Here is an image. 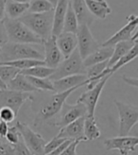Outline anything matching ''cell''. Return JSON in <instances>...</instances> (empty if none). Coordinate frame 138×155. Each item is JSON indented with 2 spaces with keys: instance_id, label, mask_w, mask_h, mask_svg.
<instances>
[{
  "instance_id": "cell-28",
  "label": "cell",
  "mask_w": 138,
  "mask_h": 155,
  "mask_svg": "<svg viewBox=\"0 0 138 155\" xmlns=\"http://www.w3.org/2000/svg\"><path fill=\"white\" fill-rule=\"evenodd\" d=\"M0 64H7L14 66L20 70H24L30 67H33L36 65H45L44 60H36V59H21V60H15L10 61H2Z\"/></svg>"
},
{
  "instance_id": "cell-48",
  "label": "cell",
  "mask_w": 138,
  "mask_h": 155,
  "mask_svg": "<svg viewBox=\"0 0 138 155\" xmlns=\"http://www.w3.org/2000/svg\"><path fill=\"white\" fill-rule=\"evenodd\" d=\"M0 50H1V45H0Z\"/></svg>"
},
{
  "instance_id": "cell-24",
  "label": "cell",
  "mask_w": 138,
  "mask_h": 155,
  "mask_svg": "<svg viewBox=\"0 0 138 155\" xmlns=\"http://www.w3.org/2000/svg\"><path fill=\"white\" fill-rule=\"evenodd\" d=\"M134 41L128 40V41H122L117 43V45H113V52L112 57L108 61V69L111 68L113 64H116L117 61L123 57L125 54L132 48L133 45Z\"/></svg>"
},
{
  "instance_id": "cell-19",
  "label": "cell",
  "mask_w": 138,
  "mask_h": 155,
  "mask_svg": "<svg viewBox=\"0 0 138 155\" xmlns=\"http://www.w3.org/2000/svg\"><path fill=\"white\" fill-rule=\"evenodd\" d=\"M69 0H58V3L54 8V17H53L52 35L58 36L63 32L64 21Z\"/></svg>"
},
{
  "instance_id": "cell-9",
  "label": "cell",
  "mask_w": 138,
  "mask_h": 155,
  "mask_svg": "<svg viewBox=\"0 0 138 155\" xmlns=\"http://www.w3.org/2000/svg\"><path fill=\"white\" fill-rule=\"evenodd\" d=\"M76 34L78 38V50L82 60L91 55L101 46V45L94 38L87 25H79Z\"/></svg>"
},
{
  "instance_id": "cell-15",
  "label": "cell",
  "mask_w": 138,
  "mask_h": 155,
  "mask_svg": "<svg viewBox=\"0 0 138 155\" xmlns=\"http://www.w3.org/2000/svg\"><path fill=\"white\" fill-rule=\"evenodd\" d=\"M84 119H85V116H82V117H80L72 123L68 124L65 127L61 128L57 135L66 139V140H78L80 142L87 141L85 135H84Z\"/></svg>"
},
{
  "instance_id": "cell-26",
  "label": "cell",
  "mask_w": 138,
  "mask_h": 155,
  "mask_svg": "<svg viewBox=\"0 0 138 155\" xmlns=\"http://www.w3.org/2000/svg\"><path fill=\"white\" fill-rule=\"evenodd\" d=\"M79 28V22L78 18L76 16V13L73 10L71 0L68 1L67 9L65 12V17L64 21V28H63V32H73L77 33V30Z\"/></svg>"
},
{
  "instance_id": "cell-39",
  "label": "cell",
  "mask_w": 138,
  "mask_h": 155,
  "mask_svg": "<svg viewBox=\"0 0 138 155\" xmlns=\"http://www.w3.org/2000/svg\"><path fill=\"white\" fill-rule=\"evenodd\" d=\"M80 142L78 141V140H76V141H72L70 144H69L67 147H66V149L61 153L60 155H78L77 154V147H78V145L80 144Z\"/></svg>"
},
{
  "instance_id": "cell-1",
  "label": "cell",
  "mask_w": 138,
  "mask_h": 155,
  "mask_svg": "<svg viewBox=\"0 0 138 155\" xmlns=\"http://www.w3.org/2000/svg\"><path fill=\"white\" fill-rule=\"evenodd\" d=\"M77 89H79V87H74L64 92L55 93V94L49 98L48 101L47 103H44L41 107L39 112L37 113L34 118V123H33L34 127L39 128L44 123L48 122L51 119L54 118L61 112V110H62V108L64 104L65 103L67 97Z\"/></svg>"
},
{
  "instance_id": "cell-5",
  "label": "cell",
  "mask_w": 138,
  "mask_h": 155,
  "mask_svg": "<svg viewBox=\"0 0 138 155\" xmlns=\"http://www.w3.org/2000/svg\"><path fill=\"white\" fill-rule=\"evenodd\" d=\"M77 74H86V67L83 64V60L78 48L70 56L62 61V63L55 68L54 73L49 77V79L51 81H56L67 76Z\"/></svg>"
},
{
  "instance_id": "cell-38",
  "label": "cell",
  "mask_w": 138,
  "mask_h": 155,
  "mask_svg": "<svg viewBox=\"0 0 138 155\" xmlns=\"http://www.w3.org/2000/svg\"><path fill=\"white\" fill-rule=\"evenodd\" d=\"M9 42V36H8L7 28L3 20H0V45H3Z\"/></svg>"
},
{
  "instance_id": "cell-12",
  "label": "cell",
  "mask_w": 138,
  "mask_h": 155,
  "mask_svg": "<svg viewBox=\"0 0 138 155\" xmlns=\"http://www.w3.org/2000/svg\"><path fill=\"white\" fill-rule=\"evenodd\" d=\"M61 111H62V114L53 124V126L58 127L60 129L65 127L68 124L87 114L85 105L80 102H77L73 105H69L65 102Z\"/></svg>"
},
{
  "instance_id": "cell-17",
  "label": "cell",
  "mask_w": 138,
  "mask_h": 155,
  "mask_svg": "<svg viewBox=\"0 0 138 155\" xmlns=\"http://www.w3.org/2000/svg\"><path fill=\"white\" fill-rule=\"evenodd\" d=\"M56 43L64 59L70 56L78 48V38L73 32H62L56 37Z\"/></svg>"
},
{
  "instance_id": "cell-20",
  "label": "cell",
  "mask_w": 138,
  "mask_h": 155,
  "mask_svg": "<svg viewBox=\"0 0 138 155\" xmlns=\"http://www.w3.org/2000/svg\"><path fill=\"white\" fill-rule=\"evenodd\" d=\"M113 52V46H100L94 53L83 60V64L85 67H89L93 64L109 61Z\"/></svg>"
},
{
  "instance_id": "cell-8",
  "label": "cell",
  "mask_w": 138,
  "mask_h": 155,
  "mask_svg": "<svg viewBox=\"0 0 138 155\" xmlns=\"http://www.w3.org/2000/svg\"><path fill=\"white\" fill-rule=\"evenodd\" d=\"M28 100H33L31 93L19 92L11 89H2L0 91V108L9 107L18 115L21 107Z\"/></svg>"
},
{
  "instance_id": "cell-29",
  "label": "cell",
  "mask_w": 138,
  "mask_h": 155,
  "mask_svg": "<svg viewBox=\"0 0 138 155\" xmlns=\"http://www.w3.org/2000/svg\"><path fill=\"white\" fill-rule=\"evenodd\" d=\"M55 68H51L47 65H36L28 69L21 70V73L25 76H31L35 78H49L54 73Z\"/></svg>"
},
{
  "instance_id": "cell-37",
  "label": "cell",
  "mask_w": 138,
  "mask_h": 155,
  "mask_svg": "<svg viewBox=\"0 0 138 155\" xmlns=\"http://www.w3.org/2000/svg\"><path fill=\"white\" fill-rule=\"evenodd\" d=\"M0 155H14L13 146L10 143L0 142Z\"/></svg>"
},
{
  "instance_id": "cell-41",
  "label": "cell",
  "mask_w": 138,
  "mask_h": 155,
  "mask_svg": "<svg viewBox=\"0 0 138 155\" xmlns=\"http://www.w3.org/2000/svg\"><path fill=\"white\" fill-rule=\"evenodd\" d=\"M122 80H123L127 84L131 85V86L138 88V79H137V78L128 77L126 75H123V76H122Z\"/></svg>"
},
{
  "instance_id": "cell-21",
  "label": "cell",
  "mask_w": 138,
  "mask_h": 155,
  "mask_svg": "<svg viewBox=\"0 0 138 155\" xmlns=\"http://www.w3.org/2000/svg\"><path fill=\"white\" fill-rule=\"evenodd\" d=\"M91 13L98 19H105L112 13V9L106 0H85Z\"/></svg>"
},
{
  "instance_id": "cell-35",
  "label": "cell",
  "mask_w": 138,
  "mask_h": 155,
  "mask_svg": "<svg viewBox=\"0 0 138 155\" xmlns=\"http://www.w3.org/2000/svg\"><path fill=\"white\" fill-rule=\"evenodd\" d=\"M12 146L14 149V155H34L26 146L22 137H20L18 143H16L15 145H12Z\"/></svg>"
},
{
  "instance_id": "cell-46",
  "label": "cell",
  "mask_w": 138,
  "mask_h": 155,
  "mask_svg": "<svg viewBox=\"0 0 138 155\" xmlns=\"http://www.w3.org/2000/svg\"><path fill=\"white\" fill-rule=\"evenodd\" d=\"M48 2H50L53 6H54V8L56 7V5H57V3H58V0H48Z\"/></svg>"
},
{
  "instance_id": "cell-11",
  "label": "cell",
  "mask_w": 138,
  "mask_h": 155,
  "mask_svg": "<svg viewBox=\"0 0 138 155\" xmlns=\"http://www.w3.org/2000/svg\"><path fill=\"white\" fill-rule=\"evenodd\" d=\"M103 143L107 150H118L121 155H129L135 151V148L138 146V136L118 135L107 138Z\"/></svg>"
},
{
  "instance_id": "cell-23",
  "label": "cell",
  "mask_w": 138,
  "mask_h": 155,
  "mask_svg": "<svg viewBox=\"0 0 138 155\" xmlns=\"http://www.w3.org/2000/svg\"><path fill=\"white\" fill-rule=\"evenodd\" d=\"M29 8V3H21L13 0H7L6 16L12 19H18L24 15Z\"/></svg>"
},
{
  "instance_id": "cell-14",
  "label": "cell",
  "mask_w": 138,
  "mask_h": 155,
  "mask_svg": "<svg viewBox=\"0 0 138 155\" xmlns=\"http://www.w3.org/2000/svg\"><path fill=\"white\" fill-rule=\"evenodd\" d=\"M43 45L44 46V61L45 65L51 68H56L64 59L57 45L56 36L51 35L47 40L44 41Z\"/></svg>"
},
{
  "instance_id": "cell-7",
  "label": "cell",
  "mask_w": 138,
  "mask_h": 155,
  "mask_svg": "<svg viewBox=\"0 0 138 155\" xmlns=\"http://www.w3.org/2000/svg\"><path fill=\"white\" fill-rule=\"evenodd\" d=\"M15 126L30 151L34 155H45L44 146L47 144V141L42 137L41 134L35 133L28 125L21 121H17Z\"/></svg>"
},
{
  "instance_id": "cell-44",
  "label": "cell",
  "mask_w": 138,
  "mask_h": 155,
  "mask_svg": "<svg viewBox=\"0 0 138 155\" xmlns=\"http://www.w3.org/2000/svg\"><path fill=\"white\" fill-rule=\"evenodd\" d=\"M136 39H138V27H137V29L135 30L134 34H133V37H132V40H133V41L136 40Z\"/></svg>"
},
{
  "instance_id": "cell-16",
  "label": "cell",
  "mask_w": 138,
  "mask_h": 155,
  "mask_svg": "<svg viewBox=\"0 0 138 155\" xmlns=\"http://www.w3.org/2000/svg\"><path fill=\"white\" fill-rule=\"evenodd\" d=\"M87 80L88 78L86 74H77L53 81V85H54L55 93H60L74 87L80 88L82 86H85L87 84Z\"/></svg>"
},
{
  "instance_id": "cell-6",
  "label": "cell",
  "mask_w": 138,
  "mask_h": 155,
  "mask_svg": "<svg viewBox=\"0 0 138 155\" xmlns=\"http://www.w3.org/2000/svg\"><path fill=\"white\" fill-rule=\"evenodd\" d=\"M119 114L118 135H128L132 129L138 123V107L113 100Z\"/></svg>"
},
{
  "instance_id": "cell-30",
  "label": "cell",
  "mask_w": 138,
  "mask_h": 155,
  "mask_svg": "<svg viewBox=\"0 0 138 155\" xmlns=\"http://www.w3.org/2000/svg\"><path fill=\"white\" fill-rule=\"evenodd\" d=\"M28 80L30 81L33 86L39 91L44 92H54V85H53V81H51L49 78H35L31 76H27Z\"/></svg>"
},
{
  "instance_id": "cell-10",
  "label": "cell",
  "mask_w": 138,
  "mask_h": 155,
  "mask_svg": "<svg viewBox=\"0 0 138 155\" xmlns=\"http://www.w3.org/2000/svg\"><path fill=\"white\" fill-rule=\"evenodd\" d=\"M113 75H107L104 78L99 81L93 88L88 89L87 92L83 93V94L78 98L77 102H80L82 104L85 105L86 110H87V114L88 116H95V111H96V107L97 105L99 97H100L102 90L105 86V84L110 78Z\"/></svg>"
},
{
  "instance_id": "cell-40",
  "label": "cell",
  "mask_w": 138,
  "mask_h": 155,
  "mask_svg": "<svg viewBox=\"0 0 138 155\" xmlns=\"http://www.w3.org/2000/svg\"><path fill=\"white\" fill-rule=\"evenodd\" d=\"M72 142V140H66V141H64L63 144H61L58 148H56L53 151H51L50 153H48V154H47V155H60L61 153H62L65 149H66V147L70 144Z\"/></svg>"
},
{
  "instance_id": "cell-47",
  "label": "cell",
  "mask_w": 138,
  "mask_h": 155,
  "mask_svg": "<svg viewBox=\"0 0 138 155\" xmlns=\"http://www.w3.org/2000/svg\"><path fill=\"white\" fill-rule=\"evenodd\" d=\"M13 1H16V2H21V3H29L31 0H13Z\"/></svg>"
},
{
  "instance_id": "cell-33",
  "label": "cell",
  "mask_w": 138,
  "mask_h": 155,
  "mask_svg": "<svg viewBox=\"0 0 138 155\" xmlns=\"http://www.w3.org/2000/svg\"><path fill=\"white\" fill-rule=\"evenodd\" d=\"M64 141H66V139L59 137L58 135H56L55 137H53L49 142H47V144H45V146H44V154L47 155V154L50 153L51 151L54 150L56 148H58L61 144H63Z\"/></svg>"
},
{
  "instance_id": "cell-25",
  "label": "cell",
  "mask_w": 138,
  "mask_h": 155,
  "mask_svg": "<svg viewBox=\"0 0 138 155\" xmlns=\"http://www.w3.org/2000/svg\"><path fill=\"white\" fill-rule=\"evenodd\" d=\"M138 57V39L134 40V44L132 46V48L130 49L125 55L122 57L116 64H113L111 68H107V73L113 75L114 72H117L118 69H120L122 66H124L126 64H128L129 63H131L132 61H133L134 59H136Z\"/></svg>"
},
{
  "instance_id": "cell-27",
  "label": "cell",
  "mask_w": 138,
  "mask_h": 155,
  "mask_svg": "<svg viewBox=\"0 0 138 155\" xmlns=\"http://www.w3.org/2000/svg\"><path fill=\"white\" fill-rule=\"evenodd\" d=\"M100 130L97 127L95 116L85 115L84 119V135L87 141H93L100 137Z\"/></svg>"
},
{
  "instance_id": "cell-3",
  "label": "cell",
  "mask_w": 138,
  "mask_h": 155,
  "mask_svg": "<svg viewBox=\"0 0 138 155\" xmlns=\"http://www.w3.org/2000/svg\"><path fill=\"white\" fill-rule=\"evenodd\" d=\"M53 17L54 10L43 13H25L18 19L44 41L52 35Z\"/></svg>"
},
{
  "instance_id": "cell-13",
  "label": "cell",
  "mask_w": 138,
  "mask_h": 155,
  "mask_svg": "<svg viewBox=\"0 0 138 155\" xmlns=\"http://www.w3.org/2000/svg\"><path fill=\"white\" fill-rule=\"evenodd\" d=\"M127 24L122 27L118 31L113 34L108 40L101 44V46H113L119 42L132 40V37L134 34L136 28L138 27V15H129L127 17Z\"/></svg>"
},
{
  "instance_id": "cell-31",
  "label": "cell",
  "mask_w": 138,
  "mask_h": 155,
  "mask_svg": "<svg viewBox=\"0 0 138 155\" xmlns=\"http://www.w3.org/2000/svg\"><path fill=\"white\" fill-rule=\"evenodd\" d=\"M54 10L53 6L48 0H31L29 2L28 12L32 13H43Z\"/></svg>"
},
{
  "instance_id": "cell-43",
  "label": "cell",
  "mask_w": 138,
  "mask_h": 155,
  "mask_svg": "<svg viewBox=\"0 0 138 155\" xmlns=\"http://www.w3.org/2000/svg\"><path fill=\"white\" fill-rule=\"evenodd\" d=\"M6 3L7 0H0V20L6 17Z\"/></svg>"
},
{
  "instance_id": "cell-32",
  "label": "cell",
  "mask_w": 138,
  "mask_h": 155,
  "mask_svg": "<svg viewBox=\"0 0 138 155\" xmlns=\"http://www.w3.org/2000/svg\"><path fill=\"white\" fill-rule=\"evenodd\" d=\"M21 72L20 69L7 64H0V79L7 85L16 75Z\"/></svg>"
},
{
  "instance_id": "cell-4",
  "label": "cell",
  "mask_w": 138,
  "mask_h": 155,
  "mask_svg": "<svg viewBox=\"0 0 138 155\" xmlns=\"http://www.w3.org/2000/svg\"><path fill=\"white\" fill-rule=\"evenodd\" d=\"M21 59L44 60V55L29 44H19L8 42L1 46L0 63Z\"/></svg>"
},
{
  "instance_id": "cell-34",
  "label": "cell",
  "mask_w": 138,
  "mask_h": 155,
  "mask_svg": "<svg viewBox=\"0 0 138 155\" xmlns=\"http://www.w3.org/2000/svg\"><path fill=\"white\" fill-rule=\"evenodd\" d=\"M16 114H15L11 108L9 107H1L0 108V120L5 121L7 123H12L16 118Z\"/></svg>"
},
{
  "instance_id": "cell-42",
  "label": "cell",
  "mask_w": 138,
  "mask_h": 155,
  "mask_svg": "<svg viewBox=\"0 0 138 155\" xmlns=\"http://www.w3.org/2000/svg\"><path fill=\"white\" fill-rule=\"evenodd\" d=\"M9 123H7L5 121L0 120V139H4L6 138L7 133L9 130Z\"/></svg>"
},
{
  "instance_id": "cell-45",
  "label": "cell",
  "mask_w": 138,
  "mask_h": 155,
  "mask_svg": "<svg viewBox=\"0 0 138 155\" xmlns=\"http://www.w3.org/2000/svg\"><path fill=\"white\" fill-rule=\"evenodd\" d=\"M0 88H1V89H6L7 88V85L1 81V79H0Z\"/></svg>"
},
{
  "instance_id": "cell-2",
  "label": "cell",
  "mask_w": 138,
  "mask_h": 155,
  "mask_svg": "<svg viewBox=\"0 0 138 155\" xmlns=\"http://www.w3.org/2000/svg\"><path fill=\"white\" fill-rule=\"evenodd\" d=\"M7 28L9 42L29 45H43L44 40L35 34L28 27L19 19H12L5 17L3 19Z\"/></svg>"
},
{
  "instance_id": "cell-36",
  "label": "cell",
  "mask_w": 138,
  "mask_h": 155,
  "mask_svg": "<svg viewBox=\"0 0 138 155\" xmlns=\"http://www.w3.org/2000/svg\"><path fill=\"white\" fill-rule=\"evenodd\" d=\"M20 137H21V135L19 134L16 126L9 128V130H8L7 135H6V139H7L8 143H10L12 145H15L16 143H18Z\"/></svg>"
},
{
  "instance_id": "cell-22",
  "label": "cell",
  "mask_w": 138,
  "mask_h": 155,
  "mask_svg": "<svg viewBox=\"0 0 138 155\" xmlns=\"http://www.w3.org/2000/svg\"><path fill=\"white\" fill-rule=\"evenodd\" d=\"M7 88L19 91V92H26V93H33V92H39L33 85L30 83V81L28 80L27 76L22 74L21 72L16 75V77L12 79L9 83L7 84Z\"/></svg>"
},
{
  "instance_id": "cell-18",
  "label": "cell",
  "mask_w": 138,
  "mask_h": 155,
  "mask_svg": "<svg viewBox=\"0 0 138 155\" xmlns=\"http://www.w3.org/2000/svg\"><path fill=\"white\" fill-rule=\"evenodd\" d=\"M73 10L78 18L79 25H87L90 27L95 21V16L91 13L85 3V0H71Z\"/></svg>"
}]
</instances>
